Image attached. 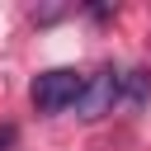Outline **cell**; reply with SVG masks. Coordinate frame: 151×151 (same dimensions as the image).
I'll return each instance as SVG.
<instances>
[{"instance_id": "obj_2", "label": "cell", "mask_w": 151, "mask_h": 151, "mask_svg": "<svg viewBox=\"0 0 151 151\" xmlns=\"http://www.w3.org/2000/svg\"><path fill=\"white\" fill-rule=\"evenodd\" d=\"M118 104H123V71H118V66H99V71H90L76 113H80L85 123H99V118L113 113Z\"/></svg>"}, {"instance_id": "obj_3", "label": "cell", "mask_w": 151, "mask_h": 151, "mask_svg": "<svg viewBox=\"0 0 151 151\" xmlns=\"http://www.w3.org/2000/svg\"><path fill=\"white\" fill-rule=\"evenodd\" d=\"M151 99V71L146 66H132V71H123V109H142Z\"/></svg>"}, {"instance_id": "obj_1", "label": "cell", "mask_w": 151, "mask_h": 151, "mask_svg": "<svg viewBox=\"0 0 151 151\" xmlns=\"http://www.w3.org/2000/svg\"><path fill=\"white\" fill-rule=\"evenodd\" d=\"M80 90H85V76H80L76 66H47V71L33 76L28 99H33L38 113H61V109L80 104Z\"/></svg>"}, {"instance_id": "obj_4", "label": "cell", "mask_w": 151, "mask_h": 151, "mask_svg": "<svg viewBox=\"0 0 151 151\" xmlns=\"http://www.w3.org/2000/svg\"><path fill=\"white\" fill-rule=\"evenodd\" d=\"M14 142H19V127L14 123H0V151H14Z\"/></svg>"}]
</instances>
